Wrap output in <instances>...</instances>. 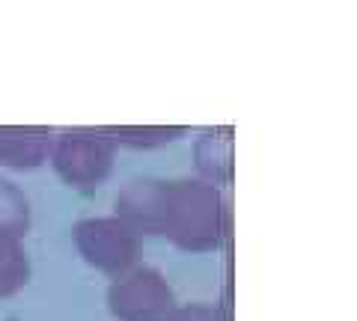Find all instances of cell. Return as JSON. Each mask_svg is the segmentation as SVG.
Masks as SVG:
<instances>
[{
	"label": "cell",
	"instance_id": "obj_1",
	"mask_svg": "<svg viewBox=\"0 0 357 321\" xmlns=\"http://www.w3.org/2000/svg\"><path fill=\"white\" fill-rule=\"evenodd\" d=\"M158 235L185 253H211L229 235V205L218 185L203 179H161Z\"/></svg>",
	"mask_w": 357,
	"mask_h": 321
},
{
	"label": "cell",
	"instance_id": "obj_2",
	"mask_svg": "<svg viewBox=\"0 0 357 321\" xmlns=\"http://www.w3.org/2000/svg\"><path fill=\"white\" fill-rule=\"evenodd\" d=\"M114 155L116 146L105 137L102 128H72L54 137L48 161L69 187L96 191L114 170Z\"/></svg>",
	"mask_w": 357,
	"mask_h": 321
},
{
	"label": "cell",
	"instance_id": "obj_3",
	"mask_svg": "<svg viewBox=\"0 0 357 321\" xmlns=\"http://www.w3.org/2000/svg\"><path fill=\"white\" fill-rule=\"evenodd\" d=\"M176 306L173 285L149 265H134L131 271L114 276L107 289V309L119 321H167Z\"/></svg>",
	"mask_w": 357,
	"mask_h": 321
},
{
	"label": "cell",
	"instance_id": "obj_4",
	"mask_svg": "<svg viewBox=\"0 0 357 321\" xmlns=\"http://www.w3.org/2000/svg\"><path fill=\"white\" fill-rule=\"evenodd\" d=\"M72 238L89 268L102 271L107 276H119L137 265L140 238L114 214H96L77 220Z\"/></svg>",
	"mask_w": 357,
	"mask_h": 321
},
{
	"label": "cell",
	"instance_id": "obj_5",
	"mask_svg": "<svg viewBox=\"0 0 357 321\" xmlns=\"http://www.w3.org/2000/svg\"><path fill=\"white\" fill-rule=\"evenodd\" d=\"M54 131L45 125H0V167L36 170L48 161Z\"/></svg>",
	"mask_w": 357,
	"mask_h": 321
},
{
	"label": "cell",
	"instance_id": "obj_6",
	"mask_svg": "<svg viewBox=\"0 0 357 321\" xmlns=\"http://www.w3.org/2000/svg\"><path fill=\"white\" fill-rule=\"evenodd\" d=\"M194 161L203 173V182L227 185L232 179V128L203 131L194 143Z\"/></svg>",
	"mask_w": 357,
	"mask_h": 321
},
{
	"label": "cell",
	"instance_id": "obj_7",
	"mask_svg": "<svg viewBox=\"0 0 357 321\" xmlns=\"http://www.w3.org/2000/svg\"><path fill=\"white\" fill-rule=\"evenodd\" d=\"M30 283V256L21 238L0 232V297H13Z\"/></svg>",
	"mask_w": 357,
	"mask_h": 321
},
{
	"label": "cell",
	"instance_id": "obj_8",
	"mask_svg": "<svg viewBox=\"0 0 357 321\" xmlns=\"http://www.w3.org/2000/svg\"><path fill=\"white\" fill-rule=\"evenodd\" d=\"M102 131L114 146L128 149H158L185 134L182 125H107Z\"/></svg>",
	"mask_w": 357,
	"mask_h": 321
},
{
	"label": "cell",
	"instance_id": "obj_9",
	"mask_svg": "<svg viewBox=\"0 0 357 321\" xmlns=\"http://www.w3.org/2000/svg\"><path fill=\"white\" fill-rule=\"evenodd\" d=\"M30 229V199L13 179H0V232L24 238Z\"/></svg>",
	"mask_w": 357,
	"mask_h": 321
},
{
	"label": "cell",
	"instance_id": "obj_10",
	"mask_svg": "<svg viewBox=\"0 0 357 321\" xmlns=\"http://www.w3.org/2000/svg\"><path fill=\"white\" fill-rule=\"evenodd\" d=\"M167 321H229V306L223 304H182Z\"/></svg>",
	"mask_w": 357,
	"mask_h": 321
}]
</instances>
